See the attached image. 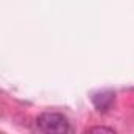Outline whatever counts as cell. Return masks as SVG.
Instances as JSON below:
<instances>
[{
    "label": "cell",
    "mask_w": 134,
    "mask_h": 134,
    "mask_svg": "<svg viewBox=\"0 0 134 134\" xmlns=\"http://www.w3.org/2000/svg\"><path fill=\"white\" fill-rule=\"evenodd\" d=\"M87 132H109V134H114L115 129L114 128H107V126H92L87 129Z\"/></svg>",
    "instance_id": "cell-3"
},
{
    "label": "cell",
    "mask_w": 134,
    "mask_h": 134,
    "mask_svg": "<svg viewBox=\"0 0 134 134\" xmlns=\"http://www.w3.org/2000/svg\"><path fill=\"white\" fill-rule=\"evenodd\" d=\"M38 131L44 134H68L71 132V125L66 115L60 112H43L36 118Z\"/></svg>",
    "instance_id": "cell-1"
},
{
    "label": "cell",
    "mask_w": 134,
    "mask_h": 134,
    "mask_svg": "<svg viewBox=\"0 0 134 134\" xmlns=\"http://www.w3.org/2000/svg\"><path fill=\"white\" fill-rule=\"evenodd\" d=\"M114 101H115V93L110 92V90L98 92L92 96V103H93V106L98 112H107L112 107Z\"/></svg>",
    "instance_id": "cell-2"
}]
</instances>
